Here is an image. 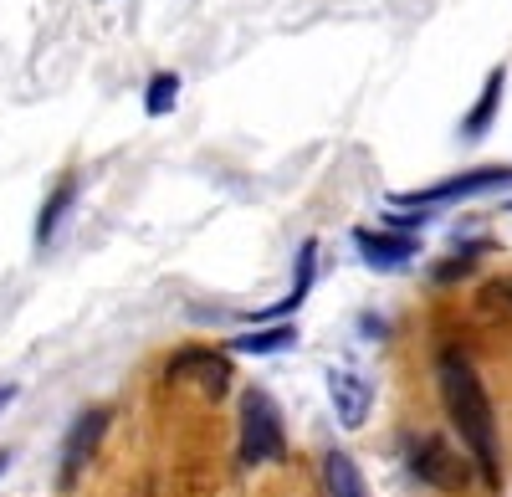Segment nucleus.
Returning <instances> with one entry per match:
<instances>
[{
  "mask_svg": "<svg viewBox=\"0 0 512 497\" xmlns=\"http://www.w3.org/2000/svg\"><path fill=\"white\" fill-rule=\"evenodd\" d=\"M328 400H333L338 426H344V431H359V426L369 421V400H374V390H369L364 375H354V369H333V375H328Z\"/></svg>",
  "mask_w": 512,
  "mask_h": 497,
  "instance_id": "7",
  "label": "nucleus"
},
{
  "mask_svg": "<svg viewBox=\"0 0 512 497\" xmlns=\"http://www.w3.org/2000/svg\"><path fill=\"white\" fill-rule=\"evenodd\" d=\"M502 88H507V67H492L487 82H482L477 108L461 118V134H466V139H482V134L492 129V118H497V108H502Z\"/></svg>",
  "mask_w": 512,
  "mask_h": 497,
  "instance_id": "9",
  "label": "nucleus"
},
{
  "mask_svg": "<svg viewBox=\"0 0 512 497\" xmlns=\"http://www.w3.org/2000/svg\"><path fill=\"white\" fill-rule=\"evenodd\" d=\"M6 462H11V457H6V451H0V467H6Z\"/></svg>",
  "mask_w": 512,
  "mask_h": 497,
  "instance_id": "16",
  "label": "nucleus"
},
{
  "mask_svg": "<svg viewBox=\"0 0 512 497\" xmlns=\"http://www.w3.org/2000/svg\"><path fill=\"white\" fill-rule=\"evenodd\" d=\"M103 431H108V410H103V405H98V410H82V416L72 421V431H67V441H62V487H72V482L82 477V467L93 462Z\"/></svg>",
  "mask_w": 512,
  "mask_h": 497,
  "instance_id": "5",
  "label": "nucleus"
},
{
  "mask_svg": "<svg viewBox=\"0 0 512 497\" xmlns=\"http://www.w3.org/2000/svg\"><path fill=\"white\" fill-rule=\"evenodd\" d=\"M313 282H318V241H303V246H297V272H292L287 298H282V303H272V308H262V313H256V323H277V318L297 313V308L308 303Z\"/></svg>",
  "mask_w": 512,
  "mask_h": 497,
  "instance_id": "8",
  "label": "nucleus"
},
{
  "mask_svg": "<svg viewBox=\"0 0 512 497\" xmlns=\"http://www.w3.org/2000/svg\"><path fill=\"white\" fill-rule=\"evenodd\" d=\"M507 185H512V164H482V170L451 175V180H441V185L400 190V195H390V205H415V211H431V205H451V200H477V195H492V190H507Z\"/></svg>",
  "mask_w": 512,
  "mask_h": 497,
  "instance_id": "3",
  "label": "nucleus"
},
{
  "mask_svg": "<svg viewBox=\"0 0 512 497\" xmlns=\"http://www.w3.org/2000/svg\"><path fill=\"white\" fill-rule=\"evenodd\" d=\"M175 103H180V77H175V72H154V77H149V88H144V108H149V118L175 113Z\"/></svg>",
  "mask_w": 512,
  "mask_h": 497,
  "instance_id": "13",
  "label": "nucleus"
},
{
  "mask_svg": "<svg viewBox=\"0 0 512 497\" xmlns=\"http://www.w3.org/2000/svg\"><path fill=\"white\" fill-rule=\"evenodd\" d=\"M287 457V426L282 410L267 390H246L241 395V462L246 467H267Z\"/></svg>",
  "mask_w": 512,
  "mask_h": 497,
  "instance_id": "2",
  "label": "nucleus"
},
{
  "mask_svg": "<svg viewBox=\"0 0 512 497\" xmlns=\"http://www.w3.org/2000/svg\"><path fill=\"white\" fill-rule=\"evenodd\" d=\"M11 400H16V385H0V410H6Z\"/></svg>",
  "mask_w": 512,
  "mask_h": 497,
  "instance_id": "15",
  "label": "nucleus"
},
{
  "mask_svg": "<svg viewBox=\"0 0 512 497\" xmlns=\"http://www.w3.org/2000/svg\"><path fill=\"white\" fill-rule=\"evenodd\" d=\"M354 246H359V257L369 267H379V272H400V267H410V257H420V236H405V231H369V226H359Z\"/></svg>",
  "mask_w": 512,
  "mask_h": 497,
  "instance_id": "6",
  "label": "nucleus"
},
{
  "mask_svg": "<svg viewBox=\"0 0 512 497\" xmlns=\"http://www.w3.org/2000/svg\"><path fill=\"white\" fill-rule=\"evenodd\" d=\"M492 298H507V303H512V277H502V282H492Z\"/></svg>",
  "mask_w": 512,
  "mask_h": 497,
  "instance_id": "14",
  "label": "nucleus"
},
{
  "mask_svg": "<svg viewBox=\"0 0 512 497\" xmlns=\"http://www.w3.org/2000/svg\"><path fill=\"white\" fill-rule=\"evenodd\" d=\"M297 344V328L292 323H272V328H246V334L231 339L236 354H282Z\"/></svg>",
  "mask_w": 512,
  "mask_h": 497,
  "instance_id": "11",
  "label": "nucleus"
},
{
  "mask_svg": "<svg viewBox=\"0 0 512 497\" xmlns=\"http://www.w3.org/2000/svg\"><path fill=\"white\" fill-rule=\"evenodd\" d=\"M323 482H328V497H369L364 487V472L349 451H328L323 457Z\"/></svg>",
  "mask_w": 512,
  "mask_h": 497,
  "instance_id": "10",
  "label": "nucleus"
},
{
  "mask_svg": "<svg viewBox=\"0 0 512 497\" xmlns=\"http://www.w3.org/2000/svg\"><path fill=\"white\" fill-rule=\"evenodd\" d=\"M72 200H77V180L67 175V180L52 190V200L41 205V221H36V246H52V236L62 231V221H67V211H72Z\"/></svg>",
  "mask_w": 512,
  "mask_h": 497,
  "instance_id": "12",
  "label": "nucleus"
},
{
  "mask_svg": "<svg viewBox=\"0 0 512 497\" xmlns=\"http://www.w3.org/2000/svg\"><path fill=\"white\" fill-rule=\"evenodd\" d=\"M410 472H415L425 487H441V492H456V487L466 482L461 451L446 446L441 436H420V441H410Z\"/></svg>",
  "mask_w": 512,
  "mask_h": 497,
  "instance_id": "4",
  "label": "nucleus"
},
{
  "mask_svg": "<svg viewBox=\"0 0 512 497\" xmlns=\"http://www.w3.org/2000/svg\"><path fill=\"white\" fill-rule=\"evenodd\" d=\"M436 380H441V405L451 416V431L461 436L466 457L477 462L482 482L487 487H502V451H497V416H492V400H487V385L477 375V364L446 349L441 364H436Z\"/></svg>",
  "mask_w": 512,
  "mask_h": 497,
  "instance_id": "1",
  "label": "nucleus"
}]
</instances>
